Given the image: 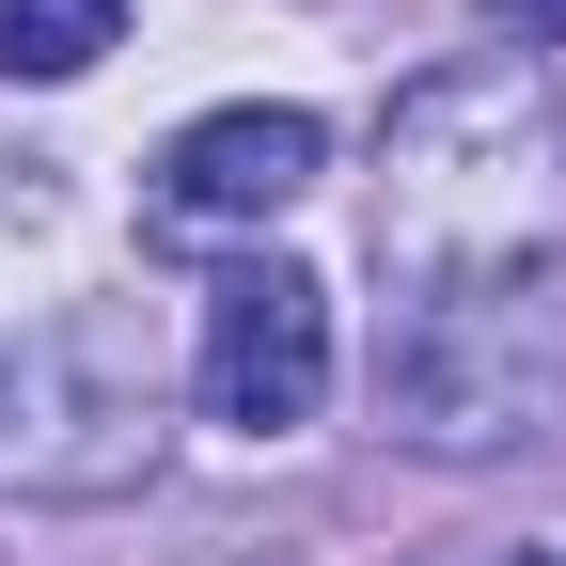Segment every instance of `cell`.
<instances>
[{"instance_id":"obj_1","label":"cell","mask_w":566,"mask_h":566,"mask_svg":"<svg viewBox=\"0 0 566 566\" xmlns=\"http://www.w3.org/2000/svg\"><path fill=\"white\" fill-rule=\"evenodd\" d=\"M378 252L424 300H520L566 252V95L520 48L409 80L378 126Z\"/></svg>"},{"instance_id":"obj_2","label":"cell","mask_w":566,"mask_h":566,"mask_svg":"<svg viewBox=\"0 0 566 566\" xmlns=\"http://www.w3.org/2000/svg\"><path fill=\"white\" fill-rule=\"evenodd\" d=\"M158 457H174V394H158L142 315L80 300L0 346V488L17 504H126Z\"/></svg>"},{"instance_id":"obj_3","label":"cell","mask_w":566,"mask_h":566,"mask_svg":"<svg viewBox=\"0 0 566 566\" xmlns=\"http://www.w3.org/2000/svg\"><path fill=\"white\" fill-rule=\"evenodd\" d=\"M378 394H394V441H424V457L551 441L566 424V315L551 300H409Z\"/></svg>"},{"instance_id":"obj_4","label":"cell","mask_w":566,"mask_h":566,"mask_svg":"<svg viewBox=\"0 0 566 566\" xmlns=\"http://www.w3.org/2000/svg\"><path fill=\"white\" fill-rule=\"evenodd\" d=\"M315 409H331V283L283 268V252H237L205 283V424L300 441Z\"/></svg>"},{"instance_id":"obj_5","label":"cell","mask_w":566,"mask_h":566,"mask_svg":"<svg viewBox=\"0 0 566 566\" xmlns=\"http://www.w3.org/2000/svg\"><path fill=\"white\" fill-rule=\"evenodd\" d=\"M315 174H331V126L252 95V111H205V126H174V142H158V189H142V221H158V237H268Z\"/></svg>"},{"instance_id":"obj_6","label":"cell","mask_w":566,"mask_h":566,"mask_svg":"<svg viewBox=\"0 0 566 566\" xmlns=\"http://www.w3.org/2000/svg\"><path fill=\"white\" fill-rule=\"evenodd\" d=\"M126 48V0H0V80H95Z\"/></svg>"},{"instance_id":"obj_7","label":"cell","mask_w":566,"mask_h":566,"mask_svg":"<svg viewBox=\"0 0 566 566\" xmlns=\"http://www.w3.org/2000/svg\"><path fill=\"white\" fill-rule=\"evenodd\" d=\"M472 17H488V32H504L520 63H535V48H566V0H472Z\"/></svg>"}]
</instances>
